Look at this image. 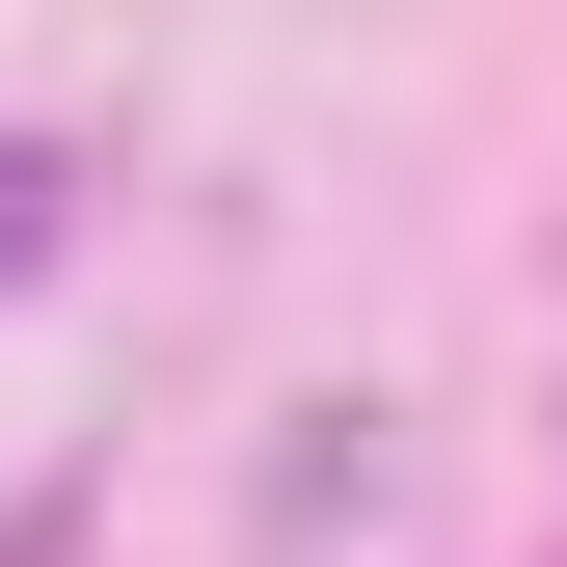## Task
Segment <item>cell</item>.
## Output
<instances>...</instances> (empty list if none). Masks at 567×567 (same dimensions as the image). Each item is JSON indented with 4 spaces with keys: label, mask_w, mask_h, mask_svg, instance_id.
I'll use <instances>...</instances> for the list:
<instances>
[{
    "label": "cell",
    "mask_w": 567,
    "mask_h": 567,
    "mask_svg": "<svg viewBox=\"0 0 567 567\" xmlns=\"http://www.w3.org/2000/svg\"><path fill=\"white\" fill-rule=\"evenodd\" d=\"M54 270V135H0V298Z\"/></svg>",
    "instance_id": "1"
}]
</instances>
